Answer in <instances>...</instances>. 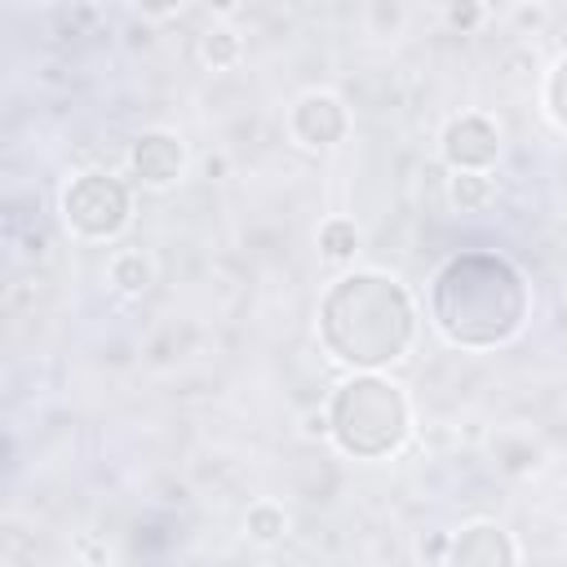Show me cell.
<instances>
[{
	"mask_svg": "<svg viewBox=\"0 0 567 567\" xmlns=\"http://www.w3.org/2000/svg\"><path fill=\"white\" fill-rule=\"evenodd\" d=\"M235 58H239V35H235V31L217 27V31L204 35V62H208V66H230Z\"/></svg>",
	"mask_w": 567,
	"mask_h": 567,
	"instance_id": "cell-12",
	"label": "cell"
},
{
	"mask_svg": "<svg viewBox=\"0 0 567 567\" xmlns=\"http://www.w3.org/2000/svg\"><path fill=\"white\" fill-rule=\"evenodd\" d=\"M133 168L151 186H168L182 173V142L173 133H142L133 142Z\"/></svg>",
	"mask_w": 567,
	"mask_h": 567,
	"instance_id": "cell-8",
	"label": "cell"
},
{
	"mask_svg": "<svg viewBox=\"0 0 567 567\" xmlns=\"http://www.w3.org/2000/svg\"><path fill=\"white\" fill-rule=\"evenodd\" d=\"M447 567H514V545L496 523H470L452 536Z\"/></svg>",
	"mask_w": 567,
	"mask_h": 567,
	"instance_id": "cell-6",
	"label": "cell"
},
{
	"mask_svg": "<svg viewBox=\"0 0 567 567\" xmlns=\"http://www.w3.org/2000/svg\"><path fill=\"white\" fill-rule=\"evenodd\" d=\"M447 18H452V27H470V22L478 18V9H452Z\"/></svg>",
	"mask_w": 567,
	"mask_h": 567,
	"instance_id": "cell-15",
	"label": "cell"
},
{
	"mask_svg": "<svg viewBox=\"0 0 567 567\" xmlns=\"http://www.w3.org/2000/svg\"><path fill=\"white\" fill-rule=\"evenodd\" d=\"M443 155L456 173H478L496 159V128L483 115H461L443 133Z\"/></svg>",
	"mask_w": 567,
	"mask_h": 567,
	"instance_id": "cell-5",
	"label": "cell"
},
{
	"mask_svg": "<svg viewBox=\"0 0 567 567\" xmlns=\"http://www.w3.org/2000/svg\"><path fill=\"white\" fill-rule=\"evenodd\" d=\"M62 208H66V221L89 235V239H106L115 235L124 221H128V190L115 182V177H102V173H84L66 186L62 195Z\"/></svg>",
	"mask_w": 567,
	"mask_h": 567,
	"instance_id": "cell-4",
	"label": "cell"
},
{
	"mask_svg": "<svg viewBox=\"0 0 567 567\" xmlns=\"http://www.w3.org/2000/svg\"><path fill=\"white\" fill-rule=\"evenodd\" d=\"M527 315L523 275L496 252H461L434 279V319L461 346H496Z\"/></svg>",
	"mask_w": 567,
	"mask_h": 567,
	"instance_id": "cell-1",
	"label": "cell"
},
{
	"mask_svg": "<svg viewBox=\"0 0 567 567\" xmlns=\"http://www.w3.org/2000/svg\"><path fill=\"white\" fill-rule=\"evenodd\" d=\"M248 532H252L257 540H275V536L284 532V514H279L275 505H252V509H248Z\"/></svg>",
	"mask_w": 567,
	"mask_h": 567,
	"instance_id": "cell-13",
	"label": "cell"
},
{
	"mask_svg": "<svg viewBox=\"0 0 567 567\" xmlns=\"http://www.w3.org/2000/svg\"><path fill=\"white\" fill-rule=\"evenodd\" d=\"M292 133L306 142V146H328L346 133V111L332 93H310L297 102L292 111Z\"/></svg>",
	"mask_w": 567,
	"mask_h": 567,
	"instance_id": "cell-7",
	"label": "cell"
},
{
	"mask_svg": "<svg viewBox=\"0 0 567 567\" xmlns=\"http://www.w3.org/2000/svg\"><path fill=\"white\" fill-rule=\"evenodd\" d=\"M549 115L567 128V58H558V66L549 75Z\"/></svg>",
	"mask_w": 567,
	"mask_h": 567,
	"instance_id": "cell-14",
	"label": "cell"
},
{
	"mask_svg": "<svg viewBox=\"0 0 567 567\" xmlns=\"http://www.w3.org/2000/svg\"><path fill=\"white\" fill-rule=\"evenodd\" d=\"M319 332L337 359H346L354 368H377L408 350L412 301L394 279L350 275L323 297Z\"/></svg>",
	"mask_w": 567,
	"mask_h": 567,
	"instance_id": "cell-2",
	"label": "cell"
},
{
	"mask_svg": "<svg viewBox=\"0 0 567 567\" xmlns=\"http://www.w3.org/2000/svg\"><path fill=\"white\" fill-rule=\"evenodd\" d=\"M492 199V182L483 177V173H456L452 177V204L461 208V213H474V208H483Z\"/></svg>",
	"mask_w": 567,
	"mask_h": 567,
	"instance_id": "cell-10",
	"label": "cell"
},
{
	"mask_svg": "<svg viewBox=\"0 0 567 567\" xmlns=\"http://www.w3.org/2000/svg\"><path fill=\"white\" fill-rule=\"evenodd\" d=\"M319 248H323V257H332V261H346V257H354V248H359V230H354V221H323V230H319Z\"/></svg>",
	"mask_w": 567,
	"mask_h": 567,
	"instance_id": "cell-9",
	"label": "cell"
},
{
	"mask_svg": "<svg viewBox=\"0 0 567 567\" xmlns=\"http://www.w3.org/2000/svg\"><path fill=\"white\" fill-rule=\"evenodd\" d=\"M328 430L332 439L363 461H377L385 452H394L408 434V403L403 394L381 381V377H354L337 390L332 412H328Z\"/></svg>",
	"mask_w": 567,
	"mask_h": 567,
	"instance_id": "cell-3",
	"label": "cell"
},
{
	"mask_svg": "<svg viewBox=\"0 0 567 567\" xmlns=\"http://www.w3.org/2000/svg\"><path fill=\"white\" fill-rule=\"evenodd\" d=\"M111 279H115L124 292H142V288L151 284V261H146L142 252H120V257L111 261Z\"/></svg>",
	"mask_w": 567,
	"mask_h": 567,
	"instance_id": "cell-11",
	"label": "cell"
}]
</instances>
